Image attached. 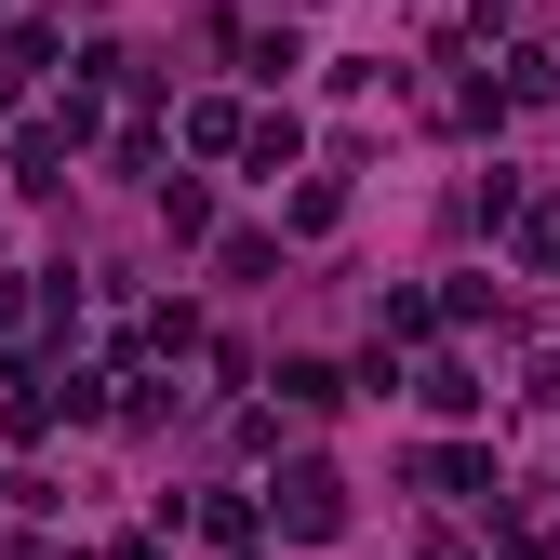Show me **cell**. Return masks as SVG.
I'll return each instance as SVG.
<instances>
[{"mask_svg":"<svg viewBox=\"0 0 560 560\" xmlns=\"http://www.w3.org/2000/svg\"><path fill=\"white\" fill-rule=\"evenodd\" d=\"M521 267H560V200H534V214H521Z\"/></svg>","mask_w":560,"mask_h":560,"instance_id":"cell-3","label":"cell"},{"mask_svg":"<svg viewBox=\"0 0 560 560\" xmlns=\"http://www.w3.org/2000/svg\"><path fill=\"white\" fill-rule=\"evenodd\" d=\"M334 521H347V480H334V467H280V534H307V547H320Z\"/></svg>","mask_w":560,"mask_h":560,"instance_id":"cell-1","label":"cell"},{"mask_svg":"<svg viewBox=\"0 0 560 560\" xmlns=\"http://www.w3.org/2000/svg\"><path fill=\"white\" fill-rule=\"evenodd\" d=\"M413 400H428V413H480V387H467V361H428V374H413Z\"/></svg>","mask_w":560,"mask_h":560,"instance_id":"cell-2","label":"cell"}]
</instances>
